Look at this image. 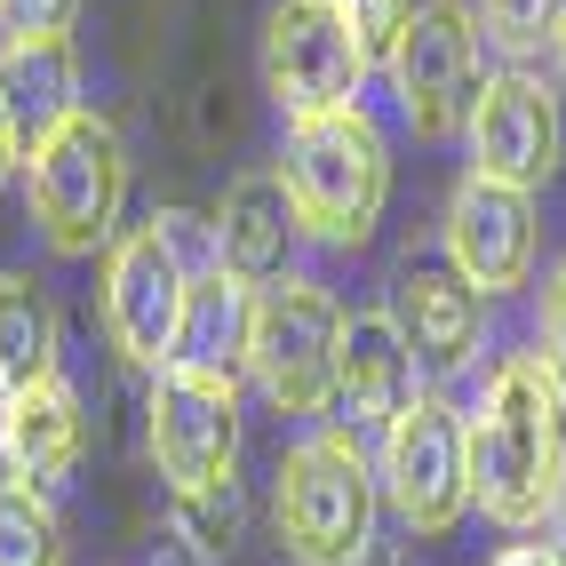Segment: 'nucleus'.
I'll list each match as a JSON object with an SVG mask.
<instances>
[{
  "mask_svg": "<svg viewBox=\"0 0 566 566\" xmlns=\"http://www.w3.org/2000/svg\"><path fill=\"white\" fill-rule=\"evenodd\" d=\"M495 566H551V551H543V543H511Z\"/></svg>",
  "mask_w": 566,
  "mask_h": 566,
  "instance_id": "nucleus-27",
  "label": "nucleus"
},
{
  "mask_svg": "<svg viewBox=\"0 0 566 566\" xmlns=\"http://www.w3.org/2000/svg\"><path fill=\"white\" fill-rule=\"evenodd\" d=\"M280 551L295 566H359L375 543V471L359 431H312L280 463Z\"/></svg>",
  "mask_w": 566,
  "mask_h": 566,
  "instance_id": "nucleus-5",
  "label": "nucleus"
},
{
  "mask_svg": "<svg viewBox=\"0 0 566 566\" xmlns=\"http://www.w3.org/2000/svg\"><path fill=\"white\" fill-rule=\"evenodd\" d=\"M176 526H184V543L192 551H232V535H240V503H232V486L223 495H176Z\"/></svg>",
  "mask_w": 566,
  "mask_h": 566,
  "instance_id": "nucleus-22",
  "label": "nucleus"
},
{
  "mask_svg": "<svg viewBox=\"0 0 566 566\" xmlns=\"http://www.w3.org/2000/svg\"><path fill=\"white\" fill-rule=\"evenodd\" d=\"M208 223L192 216H153L128 223L104 255V335L128 367H168L176 335H184V304H192V280L208 263H192V240Z\"/></svg>",
  "mask_w": 566,
  "mask_h": 566,
  "instance_id": "nucleus-4",
  "label": "nucleus"
},
{
  "mask_svg": "<svg viewBox=\"0 0 566 566\" xmlns=\"http://www.w3.org/2000/svg\"><path fill=\"white\" fill-rule=\"evenodd\" d=\"M81 0H0V32L9 41H49V32H72Z\"/></svg>",
  "mask_w": 566,
  "mask_h": 566,
  "instance_id": "nucleus-24",
  "label": "nucleus"
},
{
  "mask_svg": "<svg viewBox=\"0 0 566 566\" xmlns=\"http://www.w3.org/2000/svg\"><path fill=\"white\" fill-rule=\"evenodd\" d=\"M144 439L168 479V495H223L240 463V384L232 367L168 359L153 367V399H144Z\"/></svg>",
  "mask_w": 566,
  "mask_h": 566,
  "instance_id": "nucleus-7",
  "label": "nucleus"
},
{
  "mask_svg": "<svg viewBox=\"0 0 566 566\" xmlns=\"http://www.w3.org/2000/svg\"><path fill=\"white\" fill-rule=\"evenodd\" d=\"M479 17L463 9V0H423V9H407L399 24V41H391V88H399V112H407V128L415 136H455L471 120V96L486 81V64H479Z\"/></svg>",
  "mask_w": 566,
  "mask_h": 566,
  "instance_id": "nucleus-9",
  "label": "nucleus"
},
{
  "mask_svg": "<svg viewBox=\"0 0 566 566\" xmlns=\"http://www.w3.org/2000/svg\"><path fill=\"white\" fill-rule=\"evenodd\" d=\"M0 566H64V518L41 486H0Z\"/></svg>",
  "mask_w": 566,
  "mask_h": 566,
  "instance_id": "nucleus-20",
  "label": "nucleus"
},
{
  "mask_svg": "<svg viewBox=\"0 0 566 566\" xmlns=\"http://www.w3.org/2000/svg\"><path fill=\"white\" fill-rule=\"evenodd\" d=\"M551 49H558V64H566V24H558V41H551Z\"/></svg>",
  "mask_w": 566,
  "mask_h": 566,
  "instance_id": "nucleus-30",
  "label": "nucleus"
},
{
  "mask_svg": "<svg viewBox=\"0 0 566 566\" xmlns=\"http://www.w3.org/2000/svg\"><path fill=\"white\" fill-rule=\"evenodd\" d=\"M535 192L526 184H503V176H463L455 200H447V263L479 287V295H511L526 287V272H535Z\"/></svg>",
  "mask_w": 566,
  "mask_h": 566,
  "instance_id": "nucleus-11",
  "label": "nucleus"
},
{
  "mask_svg": "<svg viewBox=\"0 0 566 566\" xmlns=\"http://www.w3.org/2000/svg\"><path fill=\"white\" fill-rule=\"evenodd\" d=\"M9 407H17V384L0 375V455H9Z\"/></svg>",
  "mask_w": 566,
  "mask_h": 566,
  "instance_id": "nucleus-29",
  "label": "nucleus"
},
{
  "mask_svg": "<svg viewBox=\"0 0 566 566\" xmlns=\"http://www.w3.org/2000/svg\"><path fill=\"white\" fill-rule=\"evenodd\" d=\"M543 551H551V566H566V495H558V511H551V543H543Z\"/></svg>",
  "mask_w": 566,
  "mask_h": 566,
  "instance_id": "nucleus-28",
  "label": "nucleus"
},
{
  "mask_svg": "<svg viewBox=\"0 0 566 566\" xmlns=\"http://www.w3.org/2000/svg\"><path fill=\"white\" fill-rule=\"evenodd\" d=\"M471 431V503L526 535L566 495V391L535 352H511L486 375L479 407L463 415Z\"/></svg>",
  "mask_w": 566,
  "mask_h": 566,
  "instance_id": "nucleus-1",
  "label": "nucleus"
},
{
  "mask_svg": "<svg viewBox=\"0 0 566 566\" xmlns=\"http://www.w3.org/2000/svg\"><path fill=\"white\" fill-rule=\"evenodd\" d=\"M415 399V352L391 312H352L344 344H335V407L352 415V431H384Z\"/></svg>",
  "mask_w": 566,
  "mask_h": 566,
  "instance_id": "nucleus-14",
  "label": "nucleus"
},
{
  "mask_svg": "<svg viewBox=\"0 0 566 566\" xmlns=\"http://www.w3.org/2000/svg\"><path fill=\"white\" fill-rule=\"evenodd\" d=\"M0 375H9L17 391L56 375V304H49V287L24 280V272H0Z\"/></svg>",
  "mask_w": 566,
  "mask_h": 566,
  "instance_id": "nucleus-18",
  "label": "nucleus"
},
{
  "mask_svg": "<svg viewBox=\"0 0 566 566\" xmlns=\"http://www.w3.org/2000/svg\"><path fill=\"white\" fill-rule=\"evenodd\" d=\"M280 184H287V208H295V223H304V240H319V248H359V240L375 232V216H384V200H391L384 128H375L359 104H335V112H312V120H287Z\"/></svg>",
  "mask_w": 566,
  "mask_h": 566,
  "instance_id": "nucleus-2",
  "label": "nucleus"
},
{
  "mask_svg": "<svg viewBox=\"0 0 566 566\" xmlns=\"http://www.w3.org/2000/svg\"><path fill=\"white\" fill-rule=\"evenodd\" d=\"M566 24V0H479V32L495 41L503 56H543Z\"/></svg>",
  "mask_w": 566,
  "mask_h": 566,
  "instance_id": "nucleus-21",
  "label": "nucleus"
},
{
  "mask_svg": "<svg viewBox=\"0 0 566 566\" xmlns=\"http://www.w3.org/2000/svg\"><path fill=\"white\" fill-rule=\"evenodd\" d=\"M471 168L479 176H503V184H535L558 168V96L535 81L526 64H503V72H486L479 96H471Z\"/></svg>",
  "mask_w": 566,
  "mask_h": 566,
  "instance_id": "nucleus-12",
  "label": "nucleus"
},
{
  "mask_svg": "<svg viewBox=\"0 0 566 566\" xmlns=\"http://www.w3.org/2000/svg\"><path fill=\"white\" fill-rule=\"evenodd\" d=\"M535 359L558 375V391H566V263H558L551 287H543V352Z\"/></svg>",
  "mask_w": 566,
  "mask_h": 566,
  "instance_id": "nucleus-25",
  "label": "nucleus"
},
{
  "mask_svg": "<svg viewBox=\"0 0 566 566\" xmlns=\"http://www.w3.org/2000/svg\"><path fill=\"white\" fill-rule=\"evenodd\" d=\"M17 160H24V144H17V128H9V112H0V192H9V176H17Z\"/></svg>",
  "mask_w": 566,
  "mask_h": 566,
  "instance_id": "nucleus-26",
  "label": "nucleus"
},
{
  "mask_svg": "<svg viewBox=\"0 0 566 566\" xmlns=\"http://www.w3.org/2000/svg\"><path fill=\"white\" fill-rule=\"evenodd\" d=\"M335 9L352 17V32H359V49H367V64H384L391 56V41H399V24H407V9L415 0H335Z\"/></svg>",
  "mask_w": 566,
  "mask_h": 566,
  "instance_id": "nucleus-23",
  "label": "nucleus"
},
{
  "mask_svg": "<svg viewBox=\"0 0 566 566\" xmlns=\"http://www.w3.org/2000/svg\"><path fill=\"white\" fill-rule=\"evenodd\" d=\"M248 335V287L223 272V263H208V272L192 280V304H184V335H176V359H200V367H232Z\"/></svg>",
  "mask_w": 566,
  "mask_h": 566,
  "instance_id": "nucleus-19",
  "label": "nucleus"
},
{
  "mask_svg": "<svg viewBox=\"0 0 566 566\" xmlns=\"http://www.w3.org/2000/svg\"><path fill=\"white\" fill-rule=\"evenodd\" d=\"M391 511L415 535H447L471 511V431L447 391H415L391 423H384V479Z\"/></svg>",
  "mask_w": 566,
  "mask_h": 566,
  "instance_id": "nucleus-8",
  "label": "nucleus"
},
{
  "mask_svg": "<svg viewBox=\"0 0 566 566\" xmlns=\"http://www.w3.org/2000/svg\"><path fill=\"white\" fill-rule=\"evenodd\" d=\"M24 200H32V223L56 255H96L120 232V200H128V144L104 112H72L56 120L24 160Z\"/></svg>",
  "mask_w": 566,
  "mask_h": 566,
  "instance_id": "nucleus-3",
  "label": "nucleus"
},
{
  "mask_svg": "<svg viewBox=\"0 0 566 566\" xmlns=\"http://www.w3.org/2000/svg\"><path fill=\"white\" fill-rule=\"evenodd\" d=\"M359 81H367V49L352 17L335 0H280L272 24H263V88L287 120L359 104Z\"/></svg>",
  "mask_w": 566,
  "mask_h": 566,
  "instance_id": "nucleus-10",
  "label": "nucleus"
},
{
  "mask_svg": "<svg viewBox=\"0 0 566 566\" xmlns=\"http://www.w3.org/2000/svg\"><path fill=\"white\" fill-rule=\"evenodd\" d=\"M479 304L486 295L455 272V263H407L399 287H391V319L407 335V352L415 367H431V375H455L471 352H479Z\"/></svg>",
  "mask_w": 566,
  "mask_h": 566,
  "instance_id": "nucleus-13",
  "label": "nucleus"
},
{
  "mask_svg": "<svg viewBox=\"0 0 566 566\" xmlns=\"http://www.w3.org/2000/svg\"><path fill=\"white\" fill-rule=\"evenodd\" d=\"M208 240H216V263H223L240 287H263V280L287 272V255H295V240H304V223H295L280 176H240L232 192H223Z\"/></svg>",
  "mask_w": 566,
  "mask_h": 566,
  "instance_id": "nucleus-15",
  "label": "nucleus"
},
{
  "mask_svg": "<svg viewBox=\"0 0 566 566\" xmlns=\"http://www.w3.org/2000/svg\"><path fill=\"white\" fill-rule=\"evenodd\" d=\"M0 112H9V128H17L24 153H32L56 120L81 112V64H72V41H64V32L0 49Z\"/></svg>",
  "mask_w": 566,
  "mask_h": 566,
  "instance_id": "nucleus-17",
  "label": "nucleus"
},
{
  "mask_svg": "<svg viewBox=\"0 0 566 566\" xmlns=\"http://www.w3.org/2000/svg\"><path fill=\"white\" fill-rule=\"evenodd\" d=\"M88 447V415H81V391L64 384V375H41V384H24L17 407H9V455H0V471H9L17 486H49L81 463Z\"/></svg>",
  "mask_w": 566,
  "mask_h": 566,
  "instance_id": "nucleus-16",
  "label": "nucleus"
},
{
  "mask_svg": "<svg viewBox=\"0 0 566 566\" xmlns=\"http://www.w3.org/2000/svg\"><path fill=\"white\" fill-rule=\"evenodd\" d=\"M335 344H344V304L319 280L280 272V280L248 287L240 359L280 415H327L335 407Z\"/></svg>",
  "mask_w": 566,
  "mask_h": 566,
  "instance_id": "nucleus-6",
  "label": "nucleus"
}]
</instances>
